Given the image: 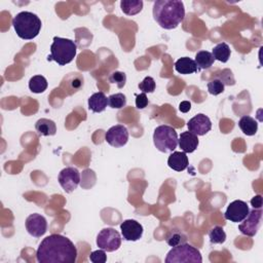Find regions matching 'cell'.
<instances>
[{
	"label": "cell",
	"mask_w": 263,
	"mask_h": 263,
	"mask_svg": "<svg viewBox=\"0 0 263 263\" xmlns=\"http://www.w3.org/2000/svg\"><path fill=\"white\" fill-rule=\"evenodd\" d=\"M36 259L39 263H74L77 260V249L68 238L50 235L40 243Z\"/></svg>",
	"instance_id": "1"
},
{
	"label": "cell",
	"mask_w": 263,
	"mask_h": 263,
	"mask_svg": "<svg viewBox=\"0 0 263 263\" xmlns=\"http://www.w3.org/2000/svg\"><path fill=\"white\" fill-rule=\"evenodd\" d=\"M152 12L155 22L166 30L176 29L185 19L184 4L179 0H157Z\"/></svg>",
	"instance_id": "2"
},
{
	"label": "cell",
	"mask_w": 263,
	"mask_h": 263,
	"mask_svg": "<svg viewBox=\"0 0 263 263\" xmlns=\"http://www.w3.org/2000/svg\"><path fill=\"white\" fill-rule=\"evenodd\" d=\"M41 25V20L30 12H21L13 19V26L17 35L25 40L35 38L40 32Z\"/></svg>",
	"instance_id": "3"
},
{
	"label": "cell",
	"mask_w": 263,
	"mask_h": 263,
	"mask_svg": "<svg viewBox=\"0 0 263 263\" xmlns=\"http://www.w3.org/2000/svg\"><path fill=\"white\" fill-rule=\"evenodd\" d=\"M76 51L77 45L74 41L56 36L50 46V55L47 57V61H55L60 66H65L74 60Z\"/></svg>",
	"instance_id": "4"
},
{
	"label": "cell",
	"mask_w": 263,
	"mask_h": 263,
	"mask_svg": "<svg viewBox=\"0 0 263 263\" xmlns=\"http://www.w3.org/2000/svg\"><path fill=\"white\" fill-rule=\"evenodd\" d=\"M153 143L159 151L164 153L172 152L177 148L178 134L170 126H160L154 130Z\"/></svg>",
	"instance_id": "5"
},
{
	"label": "cell",
	"mask_w": 263,
	"mask_h": 263,
	"mask_svg": "<svg viewBox=\"0 0 263 263\" xmlns=\"http://www.w3.org/2000/svg\"><path fill=\"white\" fill-rule=\"evenodd\" d=\"M165 261L166 263H201L202 257L198 249L185 243L173 247Z\"/></svg>",
	"instance_id": "6"
},
{
	"label": "cell",
	"mask_w": 263,
	"mask_h": 263,
	"mask_svg": "<svg viewBox=\"0 0 263 263\" xmlns=\"http://www.w3.org/2000/svg\"><path fill=\"white\" fill-rule=\"evenodd\" d=\"M97 246L106 252L119 250L122 246V237L120 232L112 227L102 229L97 236Z\"/></svg>",
	"instance_id": "7"
},
{
	"label": "cell",
	"mask_w": 263,
	"mask_h": 263,
	"mask_svg": "<svg viewBox=\"0 0 263 263\" xmlns=\"http://www.w3.org/2000/svg\"><path fill=\"white\" fill-rule=\"evenodd\" d=\"M58 181H59L65 192L71 193L78 187L80 183V173L76 168H65L60 172Z\"/></svg>",
	"instance_id": "8"
},
{
	"label": "cell",
	"mask_w": 263,
	"mask_h": 263,
	"mask_svg": "<svg viewBox=\"0 0 263 263\" xmlns=\"http://www.w3.org/2000/svg\"><path fill=\"white\" fill-rule=\"evenodd\" d=\"M262 210L253 209L239 225V230L247 237H255L261 226Z\"/></svg>",
	"instance_id": "9"
},
{
	"label": "cell",
	"mask_w": 263,
	"mask_h": 263,
	"mask_svg": "<svg viewBox=\"0 0 263 263\" xmlns=\"http://www.w3.org/2000/svg\"><path fill=\"white\" fill-rule=\"evenodd\" d=\"M250 209L246 201L244 200H235L228 204L225 211L224 218L230 222L239 223L242 222L249 214Z\"/></svg>",
	"instance_id": "10"
},
{
	"label": "cell",
	"mask_w": 263,
	"mask_h": 263,
	"mask_svg": "<svg viewBox=\"0 0 263 263\" xmlns=\"http://www.w3.org/2000/svg\"><path fill=\"white\" fill-rule=\"evenodd\" d=\"M105 140L112 147H123L129 141V131L123 125L113 126L106 132Z\"/></svg>",
	"instance_id": "11"
},
{
	"label": "cell",
	"mask_w": 263,
	"mask_h": 263,
	"mask_svg": "<svg viewBox=\"0 0 263 263\" xmlns=\"http://www.w3.org/2000/svg\"><path fill=\"white\" fill-rule=\"evenodd\" d=\"M26 229L30 236L34 238H41L47 230L46 219L40 214H31L26 219Z\"/></svg>",
	"instance_id": "12"
},
{
	"label": "cell",
	"mask_w": 263,
	"mask_h": 263,
	"mask_svg": "<svg viewBox=\"0 0 263 263\" xmlns=\"http://www.w3.org/2000/svg\"><path fill=\"white\" fill-rule=\"evenodd\" d=\"M188 131L196 136L208 134L212 129V122L207 115L198 113L187 123Z\"/></svg>",
	"instance_id": "13"
},
{
	"label": "cell",
	"mask_w": 263,
	"mask_h": 263,
	"mask_svg": "<svg viewBox=\"0 0 263 263\" xmlns=\"http://www.w3.org/2000/svg\"><path fill=\"white\" fill-rule=\"evenodd\" d=\"M122 235L125 241L136 242L143 236V226L136 220L128 219L121 224Z\"/></svg>",
	"instance_id": "14"
},
{
	"label": "cell",
	"mask_w": 263,
	"mask_h": 263,
	"mask_svg": "<svg viewBox=\"0 0 263 263\" xmlns=\"http://www.w3.org/2000/svg\"><path fill=\"white\" fill-rule=\"evenodd\" d=\"M199 144L198 138L196 135L188 132H184L180 135V138L178 139V145L181 148V150L185 153H192L196 150L197 146Z\"/></svg>",
	"instance_id": "15"
},
{
	"label": "cell",
	"mask_w": 263,
	"mask_h": 263,
	"mask_svg": "<svg viewBox=\"0 0 263 263\" xmlns=\"http://www.w3.org/2000/svg\"><path fill=\"white\" fill-rule=\"evenodd\" d=\"M188 165V156L183 151H175L168 159V166L176 172H182L186 170Z\"/></svg>",
	"instance_id": "16"
},
{
	"label": "cell",
	"mask_w": 263,
	"mask_h": 263,
	"mask_svg": "<svg viewBox=\"0 0 263 263\" xmlns=\"http://www.w3.org/2000/svg\"><path fill=\"white\" fill-rule=\"evenodd\" d=\"M89 109L95 113L103 112L108 105V98L103 92H98L89 98Z\"/></svg>",
	"instance_id": "17"
},
{
	"label": "cell",
	"mask_w": 263,
	"mask_h": 263,
	"mask_svg": "<svg viewBox=\"0 0 263 263\" xmlns=\"http://www.w3.org/2000/svg\"><path fill=\"white\" fill-rule=\"evenodd\" d=\"M194 62L197 67V71H199L211 68L215 62V59L212 52L208 50H200L195 55Z\"/></svg>",
	"instance_id": "18"
},
{
	"label": "cell",
	"mask_w": 263,
	"mask_h": 263,
	"mask_svg": "<svg viewBox=\"0 0 263 263\" xmlns=\"http://www.w3.org/2000/svg\"><path fill=\"white\" fill-rule=\"evenodd\" d=\"M175 69L178 73L185 75L197 72V67L194 60L190 59L188 57H183L177 60L176 63H175Z\"/></svg>",
	"instance_id": "19"
},
{
	"label": "cell",
	"mask_w": 263,
	"mask_h": 263,
	"mask_svg": "<svg viewBox=\"0 0 263 263\" xmlns=\"http://www.w3.org/2000/svg\"><path fill=\"white\" fill-rule=\"evenodd\" d=\"M35 130L39 136H54L57 133V126L55 122L47 119H40L35 124Z\"/></svg>",
	"instance_id": "20"
},
{
	"label": "cell",
	"mask_w": 263,
	"mask_h": 263,
	"mask_svg": "<svg viewBox=\"0 0 263 263\" xmlns=\"http://www.w3.org/2000/svg\"><path fill=\"white\" fill-rule=\"evenodd\" d=\"M121 9L127 16H135L142 12L143 2L142 0H123Z\"/></svg>",
	"instance_id": "21"
},
{
	"label": "cell",
	"mask_w": 263,
	"mask_h": 263,
	"mask_svg": "<svg viewBox=\"0 0 263 263\" xmlns=\"http://www.w3.org/2000/svg\"><path fill=\"white\" fill-rule=\"evenodd\" d=\"M239 127L247 136H254L258 131V123L249 115H245L240 120Z\"/></svg>",
	"instance_id": "22"
},
{
	"label": "cell",
	"mask_w": 263,
	"mask_h": 263,
	"mask_svg": "<svg viewBox=\"0 0 263 263\" xmlns=\"http://www.w3.org/2000/svg\"><path fill=\"white\" fill-rule=\"evenodd\" d=\"M212 55L214 57V59L217 61H220L222 63H226L231 55V50L230 47L227 43L225 42H221L219 44H217L213 50H212Z\"/></svg>",
	"instance_id": "23"
},
{
	"label": "cell",
	"mask_w": 263,
	"mask_h": 263,
	"mask_svg": "<svg viewBox=\"0 0 263 263\" xmlns=\"http://www.w3.org/2000/svg\"><path fill=\"white\" fill-rule=\"evenodd\" d=\"M47 80L42 75H35L29 80V90L34 94H41L47 89Z\"/></svg>",
	"instance_id": "24"
},
{
	"label": "cell",
	"mask_w": 263,
	"mask_h": 263,
	"mask_svg": "<svg viewBox=\"0 0 263 263\" xmlns=\"http://www.w3.org/2000/svg\"><path fill=\"white\" fill-rule=\"evenodd\" d=\"M166 241H167V244L170 247H177L179 245L187 243V238H186L185 235H183V233L180 232V231L172 230L168 235Z\"/></svg>",
	"instance_id": "25"
},
{
	"label": "cell",
	"mask_w": 263,
	"mask_h": 263,
	"mask_svg": "<svg viewBox=\"0 0 263 263\" xmlns=\"http://www.w3.org/2000/svg\"><path fill=\"white\" fill-rule=\"evenodd\" d=\"M209 238L212 244H223L226 241V233L221 226H214L209 231Z\"/></svg>",
	"instance_id": "26"
},
{
	"label": "cell",
	"mask_w": 263,
	"mask_h": 263,
	"mask_svg": "<svg viewBox=\"0 0 263 263\" xmlns=\"http://www.w3.org/2000/svg\"><path fill=\"white\" fill-rule=\"evenodd\" d=\"M108 105L113 109H122L127 105V97L122 93L111 95L108 98Z\"/></svg>",
	"instance_id": "27"
},
{
	"label": "cell",
	"mask_w": 263,
	"mask_h": 263,
	"mask_svg": "<svg viewBox=\"0 0 263 263\" xmlns=\"http://www.w3.org/2000/svg\"><path fill=\"white\" fill-rule=\"evenodd\" d=\"M138 86H139L140 91H142L143 93H145V94H147V93L151 94V93H153V92L155 91L156 84H155V81H154V79H153L152 77L147 76V77H145V78L142 80V82L139 83Z\"/></svg>",
	"instance_id": "28"
},
{
	"label": "cell",
	"mask_w": 263,
	"mask_h": 263,
	"mask_svg": "<svg viewBox=\"0 0 263 263\" xmlns=\"http://www.w3.org/2000/svg\"><path fill=\"white\" fill-rule=\"evenodd\" d=\"M109 81L111 83H116V85H118L119 89H123V87L126 85V82H127V75H126L125 72L114 71L110 74Z\"/></svg>",
	"instance_id": "29"
},
{
	"label": "cell",
	"mask_w": 263,
	"mask_h": 263,
	"mask_svg": "<svg viewBox=\"0 0 263 263\" xmlns=\"http://www.w3.org/2000/svg\"><path fill=\"white\" fill-rule=\"evenodd\" d=\"M224 87H225V85L218 78L213 79L208 83V91L213 96H218V95L222 94L224 92Z\"/></svg>",
	"instance_id": "30"
},
{
	"label": "cell",
	"mask_w": 263,
	"mask_h": 263,
	"mask_svg": "<svg viewBox=\"0 0 263 263\" xmlns=\"http://www.w3.org/2000/svg\"><path fill=\"white\" fill-rule=\"evenodd\" d=\"M218 79H220L224 85H233L236 83L233 74L229 69H224L222 72H220Z\"/></svg>",
	"instance_id": "31"
},
{
	"label": "cell",
	"mask_w": 263,
	"mask_h": 263,
	"mask_svg": "<svg viewBox=\"0 0 263 263\" xmlns=\"http://www.w3.org/2000/svg\"><path fill=\"white\" fill-rule=\"evenodd\" d=\"M105 252L106 251H104L102 249L98 250V251H94L90 255V260L94 263H105L107 261V255Z\"/></svg>",
	"instance_id": "32"
},
{
	"label": "cell",
	"mask_w": 263,
	"mask_h": 263,
	"mask_svg": "<svg viewBox=\"0 0 263 263\" xmlns=\"http://www.w3.org/2000/svg\"><path fill=\"white\" fill-rule=\"evenodd\" d=\"M148 103H149L148 98H147V96H146L145 93H142V94L136 96V107H137V109L142 110V109L146 108V107H147Z\"/></svg>",
	"instance_id": "33"
},
{
	"label": "cell",
	"mask_w": 263,
	"mask_h": 263,
	"mask_svg": "<svg viewBox=\"0 0 263 263\" xmlns=\"http://www.w3.org/2000/svg\"><path fill=\"white\" fill-rule=\"evenodd\" d=\"M251 204L254 209H261L262 208V196L260 194L255 195L251 199Z\"/></svg>",
	"instance_id": "34"
},
{
	"label": "cell",
	"mask_w": 263,
	"mask_h": 263,
	"mask_svg": "<svg viewBox=\"0 0 263 263\" xmlns=\"http://www.w3.org/2000/svg\"><path fill=\"white\" fill-rule=\"evenodd\" d=\"M191 109V103L189 101H183L179 105V110L183 113H187Z\"/></svg>",
	"instance_id": "35"
}]
</instances>
